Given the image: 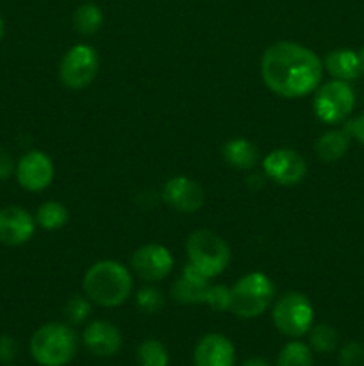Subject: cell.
I'll list each match as a JSON object with an SVG mask.
<instances>
[{"mask_svg": "<svg viewBox=\"0 0 364 366\" xmlns=\"http://www.w3.org/2000/svg\"><path fill=\"white\" fill-rule=\"evenodd\" d=\"M323 70L318 54L295 41L273 43L261 57L264 86L282 99H303L316 92Z\"/></svg>", "mask_w": 364, "mask_h": 366, "instance_id": "1", "label": "cell"}, {"mask_svg": "<svg viewBox=\"0 0 364 366\" xmlns=\"http://www.w3.org/2000/svg\"><path fill=\"white\" fill-rule=\"evenodd\" d=\"M132 274L125 264L114 259L93 263L82 277V292L100 307H118L131 297Z\"/></svg>", "mask_w": 364, "mask_h": 366, "instance_id": "2", "label": "cell"}, {"mask_svg": "<svg viewBox=\"0 0 364 366\" xmlns=\"http://www.w3.org/2000/svg\"><path fill=\"white\" fill-rule=\"evenodd\" d=\"M29 350L39 366H66L77 356L79 336L66 322H50L32 335Z\"/></svg>", "mask_w": 364, "mask_h": 366, "instance_id": "3", "label": "cell"}, {"mask_svg": "<svg viewBox=\"0 0 364 366\" xmlns=\"http://www.w3.org/2000/svg\"><path fill=\"white\" fill-rule=\"evenodd\" d=\"M275 299V285L263 272H250L231 288V311L238 318L252 320L268 311Z\"/></svg>", "mask_w": 364, "mask_h": 366, "instance_id": "4", "label": "cell"}, {"mask_svg": "<svg viewBox=\"0 0 364 366\" xmlns=\"http://www.w3.org/2000/svg\"><path fill=\"white\" fill-rule=\"evenodd\" d=\"M188 263L207 279H214L225 272L231 263V247L223 238L209 229L193 231L186 239Z\"/></svg>", "mask_w": 364, "mask_h": 366, "instance_id": "5", "label": "cell"}, {"mask_svg": "<svg viewBox=\"0 0 364 366\" xmlns=\"http://www.w3.org/2000/svg\"><path fill=\"white\" fill-rule=\"evenodd\" d=\"M271 320L285 338H302L314 325V307L309 297L300 292H288L273 304Z\"/></svg>", "mask_w": 364, "mask_h": 366, "instance_id": "6", "label": "cell"}, {"mask_svg": "<svg viewBox=\"0 0 364 366\" xmlns=\"http://www.w3.org/2000/svg\"><path fill=\"white\" fill-rule=\"evenodd\" d=\"M355 107V92L350 82L332 81L323 82L316 88L313 99V111L320 122L327 125L339 124L352 114Z\"/></svg>", "mask_w": 364, "mask_h": 366, "instance_id": "7", "label": "cell"}, {"mask_svg": "<svg viewBox=\"0 0 364 366\" xmlns=\"http://www.w3.org/2000/svg\"><path fill=\"white\" fill-rule=\"evenodd\" d=\"M98 54L88 43H77L66 50L59 64V79L66 88L84 89L98 74Z\"/></svg>", "mask_w": 364, "mask_h": 366, "instance_id": "8", "label": "cell"}, {"mask_svg": "<svg viewBox=\"0 0 364 366\" xmlns=\"http://www.w3.org/2000/svg\"><path fill=\"white\" fill-rule=\"evenodd\" d=\"M263 170L278 186H296L305 179L307 163L298 150L275 149L263 159Z\"/></svg>", "mask_w": 364, "mask_h": 366, "instance_id": "9", "label": "cell"}, {"mask_svg": "<svg viewBox=\"0 0 364 366\" xmlns=\"http://www.w3.org/2000/svg\"><path fill=\"white\" fill-rule=\"evenodd\" d=\"M175 259L170 250L161 243H146L134 250L131 267L134 274L145 282H159L173 270Z\"/></svg>", "mask_w": 364, "mask_h": 366, "instance_id": "10", "label": "cell"}, {"mask_svg": "<svg viewBox=\"0 0 364 366\" xmlns=\"http://www.w3.org/2000/svg\"><path fill=\"white\" fill-rule=\"evenodd\" d=\"M56 175L54 161L49 154L41 150H31L24 154L16 164V179L20 186L27 192H43L49 188Z\"/></svg>", "mask_w": 364, "mask_h": 366, "instance_id": "11", "label": "cell"}, {"mask_svg": "<svg viewBox=\"0 0 364 366\" xmlns=\"http://www.w3.org/2000/svg\"><path fill=\"white\" fill-rule=\"evenodd\" d=\"M163 200L175 209L177 213L191 214L202 209L206 202V193L203 188L191 177L186 175H175L168 179L163 186Z\"/></svg>", "mask_w": 364, "mask_h": 366, "instance_id": "12", "label": "cell"}, {"mask_svg": "<svg viewBox=\"0 0 364 366\" xmlns=\"http://www.w3.org/2000/svg\"><path fill=\"white\" fill-rule=\"evenodd\" d=\"M82 343L86 350L96 357L116 356L123 345L121 331L107 320H93L82 331Z\"/></svg>", "mask_w": 364, "mask_h": 366, "instance_id": "13", "label": "cell"}, {"mask_svg": "<svg viewBox=\"0 0 364 366\" xmlns=\"http://www.w3.org/2000/svg\"><path fill=\"white\" fill-rule=\"evenodd\" d=\"M195 366H234L236 347L220 332H207L196 342L193 350Z\"/></svg>", "mask_w": 364, "mask_h": 366, "instance_id": "14", "label": "cell"}, {"mask_svg": "<svg viewBox=\"0 0 364 366\" xmlns=\"http://www.w3.org/2000/svg\"><path fill=\"white\" fill-rule=\"evenodd\" d=\"M36 220L20 206H7L0 209V243L18 247L34 236Z\"/></svg>", "mask_w": 364, "mask_h": 366, "instance_id": "15", "label": "cell"}, {"mask_svg": "<svg viewBox=\"0 0 364 366\" xmlns=\"http://www.w3.org/2000/svg\"><path fill=\"white\" fill-rule=\"evenodd\" d=\"M209 281L202 272L196 270L191 263H186L181 277L171 286V299L177 304L191 306V304L206 302L207 290H209Z\"/></svg>", "mask_w": 364, "mask_h": 366, "instance_id": "16", "label": "cell"}, {"mask_svg": "<svg viewBox=\"0 0 364 366\" xmlns=\"http://www.w3.org/2000/svg\"><path fill=\"white\" fill-rule=\"evenodd\" d=\"M323 68L338 81H355L360 71L359 54L352 49H335L327 54L323 61Z\"/></svg>", "mask_w": 364, "mask_h": 366, "instance_id": "17", "label": "cell"}, {"mask_svg": "<svg viewBox=\"0 0 364 366\" xmlns=\"http://www.w3.org/2000/svg\"><path fill=\"white\" fill-rule=\"evenodd\" d=\"M221 156L236 170H252L259 161V149L246 138H231L221 147Z\"/></svg>", "mask_w": 364, "mask_h": 366, "instance_id": "18", "label": "cell"}, {"mask_svg": "<svg viewBox=\"0 0 364 366\" xmlns=\"http://www.w3.org/2000/svg\"><path fill=\"white\" fill-rule=\"evenodd\" d=\"M350 142H352V138L345 129H330L316 139L314 150L323 163H334L348 152Z\"/></svg>", "mask_w": 364, "mask_h": 366, "instance_id": "19", "label": "cell"}, {"mask_svg": "<svg viewBox=\"0 0 364 366\" xmlns=\"http://www.w3.org/2000/svg\"><path fill=\"white\" fill-rule=\"evenodd\" d=\"M36 225H39L45 231H59L70 220V213L68 207L63 202L57 200H46L36 211Z\"/></svg>", "mask_w": 364, "mask_h": 366, "instance_id": "20", "label": "cell"}, {"mask_svg": "<svg viewBox=\"0 0 364 366\" xmlns=\"http://www.w3.org/2000/svg\"><path fill=\"white\" fill-rule=\"evenodd\" d=\"M275 366H314L313 349L300 338L291 340L278 350Z\"/></svg>", "mask_w": 364, "mask_h": 366, "instance_id": "21", "label": "cell"}, {"mask_svg": "<svg viewBox=\"0 0 364 366\" xmlns=\"http://www.w3.org/2000/svg\"><path fill=\"white\" fill-rule=\"evenodd\" d=\"M103 24V14L96 4L86 2L75 9L74 29L81 36H93L100 31Z\"/></svg>", "mask_w": 364, "mask_h": 366, "instance_id": "22", "label": "cell"}, {"mask_svg": "<svg viewBox=\"0 0 364 366\" xmlns=\"http://www.w3.org/2000/svg\"><path fill=\"white\" fill-rule=\"evenodd\" d=\"M138 366H168L170 365V354L166 345L156 338H146L139 343L136 352Z\"/></svg>", "mask_w": 364, "mask_h": 366, "instance_id": "23", "label": "cell"}, {"mask_svg": "<svg viewBox=\"0 0 364 366\" xmlns=\"http://www.w3.org/2000/svg\"><path fill=\"white\" fill-rule=\"evenodd\" d=\"M307 335H309V347L313 349V352L330 354L338 349L339 335L332 325L328 324L313 325Z\"/></svg>", "mask_w": 364, "mask_h": 366, "instance_id": "24", "label": "cell"}, {"mask_svg": "<svg viewBox=\"0 0 364 366\" xmlns=\"http://www.w3.org/2000/svg\"><path fill=\"white\" fill-rule=\"evenodd\" d=\"M91 300L88 297L82 295H74L66 300L63 307V315L66 318V324L81 325L88 320V317L91 315Z\"/></svg>", "mask_w": 364, "mask_h": 366, "instance_id": "25", "label": "cell"}, {"mask_svg": "<svg viewBox=\"0 0 364 366\" xmlns=\"http://www.w3.org/2000/svg\"><path fill=\"white\" fill-rule=\"evenodd\" d=\"M136 306L143 313H159L164 307V295L153 286H145L136 293Z\"/></svg>", "mask_w": 364, "mask_h": 366, "instance_id": "26", "label": "cell"}, {"mask_svg": "<svg viewBox=\"0 0 364 366\" xmlns=\"http://www.w3.org/2000/svg\"><path fill=\"white\" fill-rule=\"evenodd\" d=\"M206 306L216 313H223L231 307V288L223 285H211L206 295Z\"/></svg>", "mask_w": 364, "mask_h": 366, "instance_id": "27", "label": "cell"}, {"mask_svg": "<svg viewBox=\"0 0 364 366\" xmlns=\"http://www.w3.org/2000/svg\"><path fill=\"white\" fill-rule=\"evenodd\" d=\"M341 366H364V345L359 342H348L339 350Z\"/></svg>", "mask_w": 364, "mask_h": 366, "instance_id": "28", "label": "cell"}, {"mask_svg": "<svg viewBox=\"0 0 364 366\" xmlns=\"http://www.w3.org/2000/svg\"><path fill=\"white\" fill-rule=\"evenodd\" d=\"M18 354V343L13 336L2 335L0 336V361L2 363H11Z\"/></svg>", "mask_w": 364, "mask_h": 366, "instance_id": "29", "label": "cell"}, {"mask_svg": "<svg viewBox=\"0 0 364 366\" xmlns=\"http://www.w3.org/2000/svg\"><path fill=\"white\" fill-rule=\"evenodd\" d=\"M343 129L348 132L350 138L355 139V142H359L360 145H364V113L359 114V117H355V118H350Z\"/></svg>", "mask_w": 364, "mask_h": 366, "instance_id": "30", "label": "cell"}, {"mask_svg": "<svg viewBox=\"0 0 364 366\" xmlns=\"http://www.w3.org/2000/svg\"><path fill=\"white\" fill-rule=\"evenodd\" d=\"M14 172H16V167H14L13 156L6 149L0 147V181L9 179Z\"/></svg>", "mask_w": 364, "mask_h": 366, "instance_id": "31", "label": "cell"}, {"mask_svg": "<svg viewBox=\"0 0 364 366\" xmlns=\"http://www.w3.org/2000/svg\"><path fill=\"white\" fill-rule=\"evenodd\" d=\"M241 366H271L264 357H248L246 361H243Z\"/></svg>", "mask_w": 364, "mask_h": 366, "instance_id": "32", "label": "cell"}, {"mask_svg": "<svg viewBox=\"0 0 364 366\" xmlns=\"http://www.w3.org/2000/svg\"><path fill=\"white\" fill-rule=\"evenodd\" d=\"M357 54H359V63H360V71H363V74H364V46H363V49H360V50H359V52H357Z\"/></svg>", "mask_w": 364, "mask_h": 366, "instance_id": "33", "label": "cell"}, {"mask_svg": "<svg viewBox=\"0 0 364 366\" xmlns=\"http://www.w3.org/2000/svg\"><path fill=\"white\" fill-rule=\"evenodd\" d=\"M4 32H6V27H4V20H2V16H0V41H2V38H4Z\"/></svg>", "mask_w": 364, "mask_h": 366, "instance_id": "34", "label": "cell"}]
</instances>
